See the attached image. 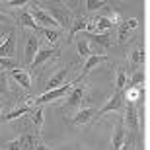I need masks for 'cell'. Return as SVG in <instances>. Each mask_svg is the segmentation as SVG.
Returning a JSON list of instances; mask_svg holds the SVG:
<instances>
[{"mask_svg": "<svg viewBox=\"0 0 150 150\" xmlns=\"http://www.w3.org/2000/svg\"><path fill=\"white\" fill-rule=\"evenodd\" d=\"M28 12H29V16L33 18V22L37 23L41 29H57V28H59V23H57L39 4H29Z\"/></svg>", "mask_w": 150, "mask_h": 150, "instance_id": "1", "label": "cell"}, {"mask_svg": "<svg viewBox=\"0 0 150 150\" xmlns=\"http://www.w3.org/2000/svg\"><path fill=\"white\" fill-rule=\"evenodd\" d=\"M80 80H76V82H67L64 86H61V88H57V90H49V92H45L43 96H39V98H35L31 103L37 107H41L43 103H49V101H55L59 100V98H64V96H68V92L74 88V84H78Z\"/></svg>", "mask_w": 150, "mask_h": 150, "instance_id": "2", "label": "cell"}, {"mask_svg": "<svg viewBox=\"0 0 150 150\" xmlns=\"http://www.w3.org/2000/svg\"><path fill=\"white\" fill-rule=\"evenodd\" d=\"M47 14H49L53 20H55L59 25H62L64 29H70V23H72V18H70V12H67L64 8H59V6H47Z\"/></svg>", "mask_w": 150, "mask_h": 150, "instance_id": "3", "label": "cell"}, {"mask_svg": "<svg viewBox=\"0 0 150 150\" xmlns=\"http://www.w3.org/2000/svg\"><path fill=\"white\" fill-rule=\"evenodd\" d=\"M84 98H86V88L84 86H74L67 96V103H64V111L67 109H76L82 105Z\"/></svg>", "mask_w": 150, "mask_h": 150, "instance_id": "4", "label": "cell"}, {"mask_svg": "<svg viewBox=\"0 0 150 150\" xmlns=\"http://www.w3.org/2000/svg\"><path fill=\"white\" fill-rule=\"evenodd\" d=\"M123 105H125V96H123V92H117L115 90L113 96L107 100V103L98 111V115H103V113H109V111H121Z\"/></svg>", "mask_w": 150, "mask_h": 150, "instance_id": "5", "label": "cell"}, {"mask_svg": "<svg viewBox=\"0 0 150 150\" xmlns=\"http://www.w3.org/2000/svg\"><path fill=\"white\" fill-rule=\"evenodd\" d=\"M123 125H127V129L131 133L139 131V111H137L134 103H129L127 101V111H125V117H123Z\"/></svg>", "mask_w": 150, "mask_h": 150, "instance_id": "6", "label": "cell"}, {"mask_svg": "<svg viewBox=\"0 0 150 150\" xmlns=\"http://www.w3.org/2000/svg\"><path fill=\"white\" fill-rule=\"evenodd\" d=\"M37 51H39V37L37 35H29V37L25 39V47H23V61H25L28 67L33 62Z\"/></svg>", "mask_w": 150, "mask_h": 150, "instance_id": "7", "label": "cell"}, {"mask_svg": "<svg viewBox=\"0 0 150 150\" xmlns=\"http://www.w3.org/2000/svg\"><path fill=\"white\" fill-rule=\"evenodd\" d=\"M80 37H84L88 43H94L98 49H107V47H111V37H109V33H86V31H82Z\"/></svg>", "mask_w": 150, "mask_h": 150, "instance_id": "8", "label": "cell"}, {"mask_svg": "<svg viewBox=\"0 0 150 150\" xmlns=\"http://www.w3.org/2000/svg\"><path fill=\"white\" fill-rule=\"evenodd\" d=\"M16 55V31H8V37L0 45V57L2 59H14Z\"/></svg>", "mask_w": 150, "mask_h": 150, "instance_id": "9", "label": "cell"}, {"mask_svg": "<svg viewBox=\"0 0 150 150\" xmlns=\"http://www.w3.org/2000/svg\"><path fill=\"white\" fill-rule=\"evenodd\" d=\"M68 74H70V68H61V70H57V72L49 78L47 86H45L47 92H49V90H57V88H61V86H64V84L68 82V80H67Z\"/></svg>", "mask_w": 150, "mask_h": 150, "instance_id": "10", "label": "cell"}, {"mask_svg": "<svg viewBox=\"0 0 150 150\" xmlns=\"http://www.w3.org/2000/svg\"><path fill=\"white\" fill-rule=\"evenodd\" d=\"M96 115H98V109H94V107H84V109H80V111L70 119V123H72L74 127H82V125H86V123Z\"/></svg>", "mask_w": 150, "mask_h": 150, "instance_id": "11", "label": "cell"}, {"mask_svg": "<svg viewBox=\"0 0 150 150\" xmlns=\"http://www.w3.org/2000/svg\"><path fill=\"white\" fill-rule=\"evenodd\" d=\"M57 53H59L57 49H49V47H47V49H39L37 55H35V59H33V62L29 64V68H33V70L39 68L41 64H45L47 61H51L53 57H57Z\"/></svg>", "mask_w": 150, "mask_h": 150, "instance_id": "12", "label": "cell"}, {"mask_svg": "<svg viewBox=\"0 0 150 150\" xmlns=\"http://www.w3.org/2000/svg\"><path fill=\"white\" fill-rule=\"evenodd\" d=\"M105 61H107L105 55H92V57H88V59H86V64H84V70H82V74H80L78 80H82V78L86 76V74L92 72L98 64H101V62H105Z\"/></svg>", "mask_w": 150, "mask_h": 150, "instance_id": "13", "label": "cell"}, {"mask_svg": "<svg viewBox=\"0 0 150 150\" xmlns=\"http://www.w3.org/2000/svg\"><path fill=\"white\" fill-rule=\"evenodd\" d=\"M139 25V20H134V18H129V20H123L121 22V25H119V41H127V37H129V31L131 29H134Z\"/></svg>", "mask_w": 150, "mask_h": 150, "instance_id": "14", "label": "cell"}, {"mask_svg": "<svg viewBox=\"0 0 150 150\" xmlns=\"http://www.w3.org/2000/svg\"><path fill=\"white\" fill-rule=\"evenodd\" d=\"M12 78L16 80L20 86H22L23 90H29L31 88V78H29V74L25 72V70H20V68H14V70H10Z\"/></svg>", "mask_w": 150, "mask_h": 150, "instance_id": "15", "label": "cell"}, {"mask_svg": "<svg viewBox=\"0 0 150 150\" xmlns=\"http://www.w3.org/2000/svg\"><path fill=\"white\" fill-rule=\"evenodd\" d=\"M125 142V125H123V119H119L115 129V134H113V142H111V150H119Z\"/></svg>", "mask_w": 150, "mask_h": 150, "instance_id": "16", "label": "cell"}, {"mask_svg": "<svg viewBox=\"0 0 150 150\" xmlns=\"http://www.w3.org/2000/svg\"><path fill=\"white\" fill-rule=\"evenodd\" d=\"M31 109H33V105H31V103H28V105H22V107H16L14 111L2 115V121H14V119H20V117L25 115V113H31Z\"/></svg>", "mask_w": 150, "mask_h": 150, "instance_id": "17", "label": "cell"}, {"mask_svg": "<svg viewBox=\"0 0 150 150\" xmlns=\"http://www.w3.org/2000/svg\"><path fill=\"white\" fill-rule=\"evenodd\" d=\"M18 140H20V148L22 150H35L37 148V139H35V134L25 133V134H22Z\"/></svg>", "mask_w": 150, "mask_h": 150, "instance_id": "18", "label": "cell"}, {"mask_svg": "<svg viewBox=\"0 0 150 150\" xmlns=\"http://www.w3.org/2000/svg\"><path fill=\"white\" fill-rule=\"evenodd\" d=\"M20 23H22L23 28H29V29H33L35 33H39V29H41V28L37 25V23L33 22V18L29 16V12H28V10H23L22 14H20Z\"/></svg>", "mask_w": 150, "mask_h": 150, "instance_id": "19", "label": "cell"}, {"mask_svg": "<svg viewBox=\"0 0 150 150\" xmlns=\"http://www.w3.org/2000/svg\"><path fill=\"white\" fill-rule=\"evenodd\" d=\"M76 47H78V55L84 57V59H88V57L94 55V53H92V47H90V43H88L84 37H78V39H76Z\"/></svg>", "mask_w": 150, "mask_h": 150, "instance_id": "20", "label": "cell"}, {"mask_svg": "<svg viewBox=\"0 0 150 150\" xmlns=\"http://www.w3.org/2000/svg\"><path fill=\"white\" fill-rule=\"evenodd\" d=\"M86 25H88V20H86V18H76V20L70 23V35L74 37V35L86 31Z\"/></svg>", "mask_w": 150, "mask_h": 150, "instance_id": "21", "label": "cell"}, {"mask_svg": "<svg viewBox=\"0 0 150 150\" xmlns=\"http://www.w3.org/2000/svg\"><path fill=\"white\" fill-rule=\"evenodd\" d=\"M144 61H146V53L142 47L131 51V62H133V67H140V64H144Z\"/></svg>", "mask_w": 150, "mask_h": 150, "instance_id": "22", "label": "cell"}, {"mask_svg": "<svg viewBox=\"0 0 150 150\" xmlns=\"http://www.w3.org/2000/svg\"><path fill=\"white\" fill-rule=\"evenodd\" d=\"M96 22V31L98 33H107V29H111L113 28V23L109 22V18H105V16H101V18H98V20H94Z\"/></svg>", "mask_w": 150, "mask_h": 150, "instance_id": "23", "label": "cell"}, {"mask_svg": "<svg viewBox=\"0 0 150 150\" xmlns=\"http://www.w3.org/2000/svg\"><path fill=\"white\" fill-rule=\"evenodd\" d=\"M31 123L35 125V129L43 127V107H33L31 109Z\"/></svg>", "mask_w": 150, "mask_h": 150, "instance_id": "24", "label": "cell"}, {"mask_svg": "<svg viewBox=\"0 0 150 150\" xmlns=\"http://www.w3.org/2000/svg\"><path fill=\"white\" fill-rule=\"evenodd\" d=\"M125 86H127V72L123 68H119L117 70V78H115V90L117 92H123Z\"/></svg>", "mask_w": 150, "mask_h": 150, "instance_id": "25", "label": "cell"}, {"mask_svg": "<svg viewBox=\"0 0 150 150\" xmlns=\"http://www.w3.org/2000/svg\"><path fill=\"white\" fill-rule=\"evenodd\" d=\"M39 33H43L49 43H57L59 37H61V31L59 29H39Z\"/></svg>", "mask_w": 150, "mask_h": 150, "instance_id": "26", "label": "cell"}, {"mask_svg": "<svg viewBox=\"0 0 150 150\" xmlns=\"http://www.w3.org/2000/svg\"><path fill=\"white\" fill-rule=\"evenodd\" d=\"M142 82H144V72H140V70H137V72H134L131 78H127V84H129V86H140Z\"/></svg>", "mask_w": 150, "mask_h": 150, "instance_id": "27", "label": "cell"}, {"mask_svg": "<svg viewBox=\"0 0 150 150\" xmlns=\"http://www.w3.org/2000/svg\"><path fill=\"white\" fill-rule=\"evenodd\" d=\"M105 4H107L105 0H88L86 8H88V12H96V10H100V8H103Z\"/></svg>", "mask_w": 150, "mask_h": 150, "instance_id": "28", "label": "cell"}, {"mask_svg": "<svg viewBox=\"0 0 150 150\" xmlns=\"http://www.w3.org/2000/svg\"><path fill=\"white\" fill-rule=\"evenodd\" d=\"M0 68H10V70H14L16 68V59H2L0 57Z\"/></svg>", "mask_w": 150, "mask_h": 150, "instance_id": "29", "label": "cell"}, {"mask_svg": "<svg viewBox=\"0 0 150 150\" xmlns=\"http://www.w3.org/2000/svg\"><path fill=\"white\" fill-rule=\"evenodd\" d=\"M0 94H8V76L0 72Z\"/></svg>", "mask_w": 150, "mask_h": 150, "instance_id": "30", "label": "cell"}, {"mask_svg": "<svg viewBox=\"0 0 150 150\" xmlns=\"http://www.w3.org/2000/svg\"><path fill=\"white\" fill-rule=\"evenodd\" d=\"M6 148H8V150H22V148H20V140H10V142H8V144H6Z\"/></svg>", "mask_w": 150, "mask_h": 150, "instance_id": "31", "label": "cell"}, {"mask_svg": "<svg viewBox=\"0 0 150 150\" xmlns=\"http://www.w3.org/2000/svg\"><path fill=\"white\" fill-rule=\"evenodd\" d=\"M29 2H25V0H22V2H4V6H8V8H18V6H28Z\"/></svg>", "mask_w": 150, "mask_h": 150, "instance_id": "32", "label": "cell"}, {"mask_svg": "<svg viewBox=\"0 0 150 150\" xmlns=\"http://www.w3.org/2000/svg\"><path fill=\"white\" fill-rule=\"evenodd\" d=\"M0 22H2V23H8V22H12V20H10V16H6L4 12H0Z\"/></svg>", "mask_w": 150, "mask_h": 150, "instance_id": "33", "label": "cell"}, {"mask_svg": "<svg viewBox=\"0 0 150 150\" xmlns=\"http://www.w3.org/2000/svg\"><path fill=\"white\" fill-rule=\"evenodd\" d=\"M6 37H8V33H2V31H0V45L6 41Z\"/></svg>", "mask_w": 150, "mask_h": 150, "instance_id": "34", "label": "cell"}, {"mask_svg": "<svg viewBox=\"0 0 150 150\" xmlns=\"http://www.w3.org/2000/svg\"><path fill=\"white\" fill-rule=\"evenodd\" d=\"M35 150H51V148H49V146H45V144H37Z\"/></svg>", "mask_w": 150, "mask_h": 150, "instance_id": "35", "label": "cell"}, {"mask_svg": "<svg viewBox=\"0 0 150 150\" xmlns=\"http://www.w3.org/2000/svg\"><path fill=\"white\" fill-rule=\"evenodd\" d=\"M119 150H131V146H129V142H123V146Z\"/></svg>", "mask_w": 150, "mask_h": 150, "instance_id": "36", "label": "cell"}, {"mask_svg": "<svg viewBox=\"0 0 150 150\" xmlns=\"http://www.w3.org/2000/svg\"><path fill=\"white\" fill-rule=\"evenodd\" d=\"M0 111H2V105H0Z\"/></svg>", "mask_w": 150, "mask_h": 150, "instance_id": "37", "label": "cell"}, {"mask_svg": "<svg viewBox=\"0 0 150 150\" xmlns=\"http://www.w3.org/2000/svg\"><path fill=\"white\" fill-rule=\"evenodd\" d=\"M0 72H2V68H0Z\"/></svg>", "mask_w": 150, "mask_h": 150, "instance_id": "38", "label": "cell"}]
</instances>
